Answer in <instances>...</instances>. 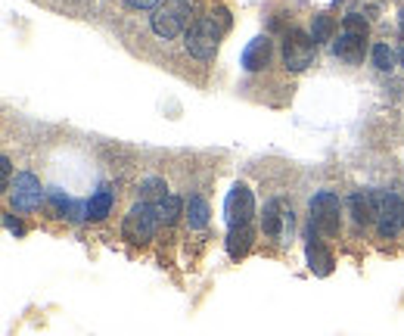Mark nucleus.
Segmentation results:
<instances>
[{
	"mask_svg": "<svg viewBox=\"0 0 404 336\" xmlns=\"http://www.w3.org/2000/svg\"><path fill=\"white\" fill-rule=\"evenodd\" d=\"M218 44H221V25L215 22L212 16H199L196 22L187 28V34H184L187 53L196 56L199 62L215 60V53H218Z\"/></svg>",
	"mask_w": 404,
	"mask_h": 336,
	"instance_id": "f257e3e1",
	"label": "nucleus"
},
{
	"mask_svg": "<svg viewBox=\"0 0 404 336\" xmlns=\"http://www.w3.org/2000/svg\"><path fill=\"white\" fill-rule=\"evenodd\" d=\"M159 224H162V221L156 215V206L147 203V199H140V203H134L131 209H128L125 224H121V237L128 243H134V246H143V243H149L156 237Z\"/></svg>",
	"mask_w": 404,
	"mask_h": 336,
	"instance_id": "f03ea898",
	"label": "nucleus"
},
{
	"mask_svg": "<svg viewBox=\"0 0 404 336\" xmlns=\"http://www.w3.org/2000/svg\"><path fill=\"white\" fill-rule=\"evenodd\" d=\"M190 13H193V0H165L162 6L153 13V32L162 41H171L190 25Z\"/></svg>",
	"mask_w": 404,
	"mask_h": 336,
	"instance_id": "7ed1b4c3",
	"label": "nucleus"
},
{
	"mask_svg": "<svg viewBox=\"0 0 404 336\" xmlns=\"http://www.w3.org/2000/svg\"><path fill=\"white\" fill-rule=\"evenodd\" d=\"M308 209H311V231H317L321 237H336L339 227H342V221H339L342 206H339L336 193L333 190L314 193L311 203H308Z\"/></svg>",
	"mask_w": 404,
	"mask_h": 336,
	"instance_id": "20e7f679",
	"label": "nucleus"
},
{
	"mask_svg": "<svg viewBox=\"0 0 404 336\" xmlns=\"http://www.w3.org/2000/svg\"><path fill=\"white\" fill-rule=\"evenodd\" d=\"M373 193V209H377V224L382 237H395L404 224V203L398 193L392 190H370Z\"/></svg>",
	"mask_w": 404,
	"mask_h": 336,
	"instance_id": "39448f33",
	"label": "nucleus"
},
{
	"mask_svg": "<svg viewBox=\"0 0 404 336\" xmlns=\"http://www.w3.org/2000/svg\"><path fill=\"white\" fill-rule=\"evenodd\" d=\"M314 38L305 32H299V28H292V32H286L283 38V66L286 72H305L308 66L314 62Z\"/></svg>",
	"mask_w": 404,
	"mask_h": 336,
	"instance_id": "423d86ee",
	"label": "nucleus"
},
{
	"mask_svg": "<svg viewBox=\"0 0 404 336\" xmlns=\"http://www.w3.org/2000/svg\"><path fill=\"white\" fill-rule=\"evenodd\" d=\"M10 199H13V209L34 212L41 203H44V187H41V181L32 175V171H22V175H16V181H13Z\"/></svg>",
	"mask_w": 404,
	"mask_h": 336,
	"instance_id": "0eeeda50",
	"label": "nucleus"
},
{
	"mask_svg": "<svg viewBox=\"0 0 404 336\" xmlns=\"http://www.w3.org/2000/svg\"><path fill=\"white\" fill-rule=\"evenodd\" d=\"M224 215H227V224L236 227V224H249V218L255 215V196L246 184H236L234 190L227 193L224 199Z\"/></svg>",
	"mask_w": 404,
	"mask_h": 336,
	"instance_id": "6e6552de",
	"label": "nucleus"
},
{
	"mask_svg": "<svg viewBox=\"0 0 404 336\" xmlns=\"http://www.w3.org/2000/svg\"><path fill=\"white\" fill-rule=\"evenodd\" d=\"M262 231L268 234V237H280V234H286V237H290V234H292V212H286L283 206L274 199V203L264 206Z\"/></svg>",
	"mask_w": 404,
	"mask_h": 336,
	"instance_id": "1a4fd4ad",
	"label": "nucleus"
},
{
	"mask_svg": "<svg viewBox=\"0 0 404 336\" xmlns=\"http://www.w3.org/2000/svg\"><path fill=\"white\" fill-rule=\"evenodd\" d=\"M271 50H274V41L268 34L249 41V47L243 50V69H246V72H262V69L271 62Z\"/></svg>",
	"mask_w": 404,
	"mask_h": 336,
	"instance_id": "9d476101",
	"label": "nucleus"
},
{
	"mask_svg": "<svg viewBox=\"0 0 404 336\" xmlns=\"http://www.w3.org/2000/svg\"><path fill=\"white\" fill-rule=\"evenodd\" d=\"M364 47H367V38H361V34H349V32H342V34H339V41L333 44V53L339 56V60L361 62V60H364Z\"/></svg>",
	"mask_w": 404,
	"mask_h": 336,
	"instance_id": "9b49d317",
	"label": "nucleus"
},
{
	"mask_svg": "<svg viewBox=\"0 0 404 336\" xmlns=\"http://www.w3.org/2000/svg\"><path fill=\"white\" fill-rule=\"evenodd\" d=\"M305 259H308V268H311L317 277H327L330 271H333V255H330V249L323 246V243H317L314 237L305 246Z\"/></svg>",
	"mask_w": 404,
	"mask_h": 336,
	"instance_id": "f8f14e48",
	"label": "nucleus"
},
{
	"mask_svg": "<svg viewBox=\"0 0 404 336\" xmlns=\"http://www.w3.org/2000/svg\"><path fill=\"white\" fill-rule=\"evenodd\" d=\"M252 227L249 224H236V227H230V234H227V255L230 259H243V255L249 253V246H252Z\"/></svg>",
	"mask_w": 404,
	"mask_h": 336,
	"instance_id": "ddd939ff",
	"label": "nucleus"
},
{
	"mask_svg": "<svg viewBox=\"0 0 404 336\" xmlns=\"http://www.w3.org/2000/svg\"><path fill=\"white\" fill-rule=\"evenodd\" d=\"M112 206H115L112 187H100V190L88 199V221H103V218L112 212Z\"/></svg>",
	"mask_w": 404,
	"mask_h": 336,
	"instance_id": "4468645a",
	"label": "nucleus"
},
{
	"mask_svg": "<svg viewBox=\"0 0 404 336\" xmlns=\"http://www.w3.org/2000/svg\"><path fill=\"white\" fill-rule=\"evenodd\" d=\"M156 206V215H159V221L162 224H175V221L184 215L187 212V206H184V199L180 196H175V193H168V196H162L159 203H153Z\"/></svg>",
	"mask_w": 404,
	"mask_h": 336,
	"instance_id": "2eb2a0df",
	"label": "nucleus"
},
{
	"mask_svg": "<svg viewBox=\"0 0 404 336\" xmlns=\"http://www.w3.org/2000/svg\"><path fill=\"white\" fill-rule=\"evenodd\" d=\"M351 215H355L358 224H373L377 221V209H373V193H355L349 199Z\"/></svg>",
	"mask_w": 404,
	"mask_h": 336,
	"instance_id": "dca6fc26",
	"label": "nucleus"
},
{
	"mask_svg": "<svg viewBox=\"0 0 404 336\" xmlns=\"http://www.w3.org/2000/svg\"><path fill=\"white\" fill-rule=\"evenodd\" d=\"M187 221H190V227L193 231H202V227L208 224V215H212V212H208V203L202 196H190L187 199Z\"/></svg>",
	"mask_w": 404,
	"mask_h": 336,
	"instance_id": "f3484780",
	"label": "nucleus"
},
{
	"mask_svg": "<svg viewBox=\"0 0 404 336\" xmlns=\"http://www.w3.org/2000/svg\"><path fill=\"white\" fill-rule=\"evenodd\" d=\"M333 32H336V22H333V16H330V13H321V16H314V22H311V38H314V44H321V41H330V38H333Z\"/></svg>",
	"mask_w": 404,
	"mask_h": 336,
	"instance_id": "a211bd4d",
	"label": "nucleus"
},
{
	"mask_svg": "<svg viewBox=\"0 0 404 336\" xmlns=\"http://www.w3.org/2000/svg\"><path fill=\"white\" fill-rule=\"evenodd\" d=\"M370 60H373V66H377L379 72H392L395 69V50L389 44H373Z\"/></svg>",
	"mask_w": 404,
	"mask_h": 336,
	"instance_id": "6ab92c4d",
	"label": "nucleus"
},
{
	"mask_svg": "<svg viewBox=\"0 0 404 336\" xmlns=\"http://www.w3.org/2000/svg\"><path fill=\"white\" fill-rule=\"evenodd\" d=\"M165 190H168V184H165L162 177H147V181L140 184V196L147 199V203H149V199H153V203H159L162 196H168Z\"/></svg>",
	"mask_w": 404,
	"mask_h": 336,
	"instance_id": "aec40b11",
	"label": "nucleus"
},
{
	"mask_svg": "<svg viewBox=\"0 0 404 336\" xmlns=\"http://www.w3.org/2000/svg\"><path fill=\"white\" fill-rule=\"evenodd\" d=\"M47 206H50V215H53V218H69V212H72V199L66 196V193H60V190L50 193Z\"/></svg>",
	"mask_w": 404,
	"mask_h": 336,
	"instance_id": "412c9836",
	"label": "nucleus"
},
{
	"mask_svg": "<svg viewBox=\"0 0 404 336\" xmlns=\"http://www.w3.org/2000/svg\"><path fill=\"white\" fill-rule=\"evenodd\" d=\"M342 28L349 34H361V38H367V32H370V25H367L364 16H358V13H349V16L342 19Z\"/></svg>",
	"mask_w": 404,
	"mask_h": 336,
	"instance_id": "4be33fe9",
	"label": "nucleus"
},
{
	"mask_svg": "<svg viewBox=\"0 0 404 336\" xmlns=\"http://www.w3.org/2000/svg\"><path fill=\"white\" fill-rule=\"evenodd\" d=\"M165 0H128V6L131 10H159Z\"/></svg>",
	"mask_w": 404,
	"mask_h": 336,
	"instance_id": "5701e85b",
	"label": "nucleus"
},
{
	"mask_svg": "<svg viewBox=\"0 0 404 336\" xmlns=\"http://www.w3.org/2000/svg\"><path fill=\"white\" fill-rule=\"evenodd\" d=\"M10 175H13V162L4 156V159H0V177H4V190L13 187V184H10Z\"/></svg>",
	"mask_w": 404,
	"mask_h": 336,
	"instance_id": "b1692460",
	"label": "nucleus"
},
{
	"mask_svg": "<svg viewBox=\"0 0 404 336\" xmlns=\"http://www.w3.org/2000/svg\"><path fill=\"white\" fill-rule=\"evenodd\" d=\"M4 221H6V231H10V234H16V237H22V234H25V227L19 224V221H13L10 215H6Z\"/></svg>",
	"mask_w": 404,
	"mask_h": 336,
	"instance_id": "393cba45",
	"label": "nucleus"
},
{
	"mask_svg": "<svg viewBox=\"0 0 404 336\" xmlns=\"http://www.w3.org/2000/svg\"><path fill=\"white\" fill-rule=\"evenodd\" d=\"M401 62H404V50H401Z\"/></svg>",
	"mask_w": 404,
	"mask_h": 336,
	"instance_id": "a878e982",
	"label": "nucleus"
}]
</instances>
